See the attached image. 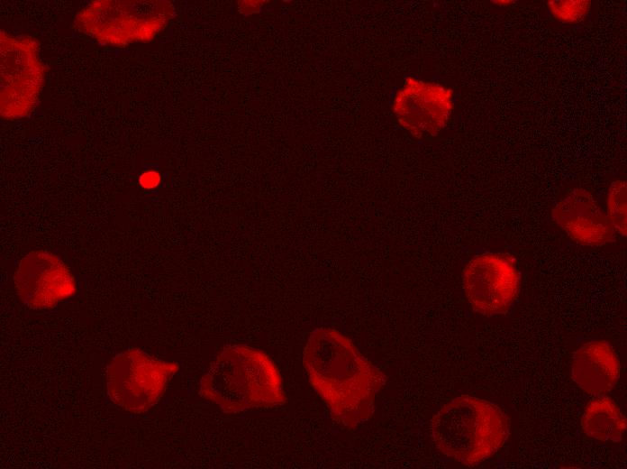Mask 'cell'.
Listing matches in <instances>:
<instances>
[{"mask_svg": "<svg viewBox=\"0 0 627 469\" xmlns=\"http://www.w3.org/2000/svg\"><path fill=\"white\" fill-rule=\"evenodd\" d=\"M303 364L334 420L353 429L372 417L386 377L349 337L332 328L314 330Z\"/></svg>", "mask_w": 627, "mask_h": 469, "instance_id": "obj_1", "label": "cell"}, {"mask_svg": "<svg viewBox=\"0 0 627 469\" xmlns=\"http://www.w3.org/2000/svg\"><path fill=\"white\" fill-rule=\"evenodd\" d=\"M199 393L226 413L275 407L286 401L282 377L272 359L242 345L219 353L201 378Z\"/></svg>", "mask_w": 627, "mask_h": 469, "instance_id": "obj_2", "label": "cell"}, {"mask_svg": "<svg viewBox=\"0 0 627 469\" xmlns=\"http://www.w3.org/2000/svg\"><path fill=\"white\" fill-rule=\"evenodd\" d=\"M430 433L441 453L461 464L474 466L504 446L510 435V420L496 404L460 395L435 412Z\"/></svg>", "mask_w": 627, "mask_h": 469, "instance_id": "obj_3", "label": "cell"}, {"mask_svg": "<svg viewBox=\"0 0 627 469\" xmlns=\"http://www.w3.org/2000/svg\"><path fill=\"white\" fill-rule=\"evenodd\" d=\"M162 1L96 0L79 10L73 28L105 46L125 47L150 41L171 17Z\"/></svg>", "mask_w": 627, "mask_h": 469, "instance_id": "obj_4", "label": "cell"}, {"mask_svg": "<svg viewBox=\"0 0 627 469\" xmlns=\"http://www.w3.org/2000/svg\"><path fill=\"white\" fill-rule=\"evenodd\" d=\"M38 40L0 32V115L5 120L29 116L41 92L46 67L41 60Z\"/></svg>", "mask_w": 627, "mask_h": 469, "instance_id": "obj_5", "label": "cell"}, {"mask_svg": "<svg viewBox=\"0 0 627 469\" xmlns=\"http://www.w3.org/2000/svg\"><path fill=\"white\" fill-rule=\"evenodd\" d=\"M178 369L177 363L139 349L125 351L116 355L107 368L108 396L128 411L145 412L158 403Z\"/></svg>", "mask_w": 627, "mask_h": 469, "instance_id": "obj_6", "label": "cell"}, {"mask_svg": "<svg viewBox=\"0 0 627 469\" xmlns=\"http://www.w3.org/2000/svg\"><path fill=\"white\" fill-rule=\"evenodd\" d=\"M520 272L509 254L475 255L462 271L464 294L472 309L485 317L509 310L520 291Z\"/></svg>", "mask_w": 627, "mask_h": 469, "instance_id": "obj_7", "label": "cell"}, {"mask_svg": "<svg viewBox=\"0 0 627 469\" xmlns=\"http://www.w3.org/2000/svg\"><path fill=\"white\" fill-rule=\"evenodd\" d=\"M392 111L398 124L413 137H433L451 118L454 92L442 84L408 77L394 97Z\"/></svg>", "mask_w": 627, "mask_h": 469, "instance_id": "obj_8", "label": "cell"}, {"mask_svg": "<svg viewBox=\"0 0 627 469\" xmlns=\"http://www.w3.org/2000/svg\"><path fill=\"white\" fill-rule=\"evenodd\" d=\"M18 297L32 309H50L76 293L75 277L54 253L36 250L23 257L14 274Z\"/></svg>", "mask_w": 627, "mask_h": 469, "instance_id": "obj_9", "label": "cell"}, {"mask_svg": "<svg viewBox=\"0 0 627 469\" xmlns=\"http://www.w3.org/2000/svg\"><path fill=\"white\" fill-rule=\"evenodd\" d=\"M554 222L577 244L583 246H601L615 238L606 212L594 196L584 189H575L553 207Z\"/></svg>", "mask_w": 627, "mask_h": 469, "instance_id": "obj_10", "label": "cell"}, {"mask_svg": "<svg viewBox=\"0 0 627 469\" xmlns=\"http://www.w3.org/2000/svg\"><path fill=\"white\" fill-rule=\"evenodd\" d=\"M621 366L611 345L604 340L585 343L575 353L571 377L585 392L599 396L611 391L620 378Z\"/></svg>", "mask_w": 627, "mask_h": 469, "instance_id": "obj_11", "label": "cell"}, {"mask_svg": "<svg viewBox=\"0 0 627 469\" xmlns=\"http://www.w3.org/2000/svg\"><path fill=\"white\" fill-rule=\"evenodd\" d=\"M626 418L609 397L599 395L585 408L581 418L584 434L602 442H619L626 429Z\"/></svg>", "mask_w": 627, "mask_h": 469, "instance_id": "obj_12", "label": "cell"}, {"mask_svg": "<svg viewBox=\"0 0 627 469\" xmlns=\"http://www.w3.org/2000/svg\"><path fill=\"white\" fill-rule=\"evenodd\" d=\"M626 182L622 179L611 183L606 198V215L615 230L622 236L627 234Z\"/></svg>", "mask_w": 627, "mask_h": 469, "instance_id": "obj_13", "label": "cell"}, {"mask_svg": "<svg viewBox=\"0 0 627 469\" xmlns=\"http://www.w3.org/2000/svg\"><path fill=\"white\" fill-rule=\"evenodd\" d=\"M548 9L559 22L567 24L581 23L591 11L589 0H552L549 1Z\"/></svg>", "mask_w": 627, "mask_h": 469, "instance_id": "obj_14", "label": "cell"}, {"mask_svg": "<svg viewBox=\"0 0 627 469\" xmlns=\"http://www.w3.org/2000/svg\"><path fill=\"white\" fill-rule=\"evenodd\" d=\"M138 182L144 189H154L160 184L161 176L155 170H145L139 176Z\"/></svg>", "mask_w": 627, "mask_h": 469, "instance_id": "obj_15", "label": "cell"}, {"mask_svg": "<svg viewBox=\"0 0 627 469\" xmlns=\"http://www.w3.org/2000/svg\"><path fill=\"white\" fill-rule=\"evenodd\" d=\"M494 3H498L497 5H498L499 6H508V5H512V4L515 3V2H514V1H508V0H506V1H494Z\"/></svg>", "mask_w": 627, "mask_h": 469, "instance_id": "obj_16", "label": "cell"}]
</instances>
